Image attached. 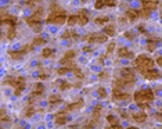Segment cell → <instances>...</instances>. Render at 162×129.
Masks as SVG:
<instances>
[{"mask_svg": "<svg viewBox=\"0 0 162 129\" xmlns=\"http://www.w3.org/2000/svg\"><path fill=\"white\" fill-rule=\"evenodd\" d=\"M112 94H114V99H117V100H128V99L130 97L129 94H128V93L123 92V89H121V88H115V86H114Z\"/></svg>", "mask_w": 162, "mask_h": 129, "instance_id": "ba28073f", "label": "cell"}, {"mask_svg": "<svg viewBox=\"0 0 162 129\" xmlns=\"http://www.w3.org/2000/svg\"><path fill=\"white\" fill-rule=\"evenodd\" d=\"M42 14H43V8L39 7L35 13H32V15L26 18V24L31 27V28H33L36 32H40L42 29V24H40V20H42Z\"/></svg>", "mask_w": 162, "mask_h": 129, "instance_id": "277c9868", "label": "cell"}, {"mask_svg": "<svg viewBox=\"0 0 162 129\" xmlns=\"http://www.w3.org/2000/svg\"><path fill=\"white\" fill-rule=\"evenodd\" d=\"M118 56L121 57V58H133L134 54H133V52H130L128 47H121L118 50Z\"/></svg>", "mask_w": 162, "mask_h": 129, "instance_id": "4fadbf2b", "label": "cell"}, {"mask_svg": "<svg viewBox=\"0 0 162 129\" xmlns=\"http://www.w3.org/2000/svg\"><path fill=\"white\" fill-rule=\"evenodd\" d=\"M81 1H82V3H86V1H87V0H81Z\"/></svg>", "mask_w": 162, "mask_h": 129, "instance_id": "ee69618b", "label": "cell"}, {"mask_svg": "<svg viewBox=\"0 0 162 129\" xmlns=\"http://www.w3.org/2000/svg\"><path fill=\"white\" fill-rule=\"evenodd\" d=\"M85 41H87L89 43H106L107 42V35L103 33H90L89 36H85Z\"/></svg>", "mask_w": 162, "mask_h": 129, "instance_id": "8992f818", "label": "cell"}, {"mask_svg": "<svg viewBox=\"0 0 162 129\" xmlns=\"http://www.w3.org/2000/svg\"><path fill=\"white\" fill-rule=\"evenodd\" d=\"M83 107V100H78L72 104H68L65 107V113H69V111H75V110H79Z\"/></svg>", "mask_w": 162, "mask_h": 129, "instance_id": "9a60e30c", "label": "cell"}, {"mask_svg": "<svg viewBox=\"0 0 162 129\" xmlns=\"http://www.w3.org/2000/svg\"><path fill=\"white\" fill-rule=\"evenodd\" d=\"M53 54H54V50L53 49H50V47L43 49V52H42V56L45 57V58H49V57H51Z\"/></svg>", "mask_w": 162, "mask_h": 129, "instance_id": "484cf974", "label": "cell"}, {"mask_svg": "<svg viewBox=\"0 0 162 129\" xmlns=\"http://www.w3.org/2000/svg\"><path fill=\"white\" fill-rule=\"evenodd\" d=\"M104 3H106V6H111V7H114V6L117 4V0H104Z\"/></svg>", "mask_w": 162, "mask_h": 129, "instance_id": "f35d334b", "label": "cell"}, {"mask_svg": "<svg viewBox=\"0 0 162 129\" xmlns=\"http://www.w3.org/2000/svg\"><path fill=\"white\" fill-rule=\"evenodd\" d=\"M49 103L50 104H58V103H61V97L58 94H51L49 97Z\"/></svg>", "mask_w": 162, "mask_h": 129, "instance_id": "d4e9b609", "label": "cell"}, {"mask_svg": "<svg viewBox=\"0 0 162 129\" xmlns=\"http://www.w3.org/2000/svg\"><path fill=\"white\" fill-rule=\"evenodd\" d=\"M78 24V15H71L68 17V25H76Z\"/></svg>", "mask_w": 162, "mask_h": 129, "instance_id": "f546056e", "label": "cell"}, {"mask_svg": "<svg viewBox=\"0 0 162 129\" xmlns=\"http://www.w3.org/2000/svg\"><path fill=\"white\" fill-rule=\"evenodd\" d=\"M161 17H162V13H161Z\"/></svg>", "mask_w": 162, "mask_h": 129, "instance_id": "bcb514c9", "label": "cell"}, {"mask_svg": "<svg viewBox=\"0 0 162 129\" xmlns=\"http://www.w3.org/2000/svg\"><path fill=\"white\" fill-rule=\"evenodd\" d=\"M104 6H106L104 0H97V1L94 3V8H97V10H98V8H103Z\"/></svg>", "mask_w": 162, "mask_h": 129, "instance_id": "836d02e7", "label": "cell"}, {"mask_svg": "<svg viewBox=\"0 0 162 129\" xmlns=\"http://www.w3.org/2000/svg\"><path fill=\"white\" fill-rule=\"evenodd\" d=\"M54 122H56V125H65V122H67L65 110L64 111H58V113L54 115Z\"/></svg>", "mask_w": 162, "mask_h": 129, "instance_id": "8fae6325", "label": "cell"}, {"mask_svg": "<svg viewBox=\"0 0 162 129\" xmlns=\"http://www.w3.org/2000/svg\"><path fill=\"white\" fill-rule=\"evenodd\" d=\"M159 114H161V115H162V108H161V113H159Z\"/></svg>", "mask_w": 162, "mask_h": 129, "instance_id": "f6af8a7d", "label": "cell"}, {"mask_svg": "<svg viewBox=\"0 0 162 129\" xmlns=\"http://www.w3.org/2000/svg\"><path fill=\"white\" fill-rule=\"evenodd\" d=\"M107 121H108L109 126L114 129H121V125H119V121H118L117 118L114 117V115H108L107 117Z\"/></svg>", "mask_w": 162, "mask_h": 129, "instance_id": "d6986e66", "label": "cell"}, {"mask_svg": "<svg viewBox=\"0 0 162 129\" xmlns=\"http://www.w3.org/2000/svg\"><path fill=\"white\" fill-rule=\"evenodd\" d=\"M158 39H155V41H152V39H150V41L147 42V50L148 52H154L155 49H157V43H158Z\"/></svg>", "mask_w": 162, "mask_h": 129, "instance_id": "603a6c76", "label": "cell"}, {"mask_svg": "<svg viewBox=\"0 0 162 129\" xmlns=\"http://www.w3.org/2000/svg\"><path fill=\"white\" fill-rule=\"evenodd\" d=\"M72 71H73V74H75V75H78V77L81 78V79L83 78V75H82V72H81V69H79V68H76V67H73Z\"/></svg>", "mask_w": 162, "mask_h": 129, "instance_id": "74e56055", "label": "cell"}, {"mask_svg": "<svg viewBox=\"0 0 162 129\" xmlns=\"http://www.w3.org/2000/svg\"><path fill=\"white\" fill-rule=\"evenodd\" d=\"M68 71H69V68H67V67H62V68L57 69V74H58V75H64V74H67Z\"/></svg>", "mask_w": 162, "mask_h": 129, "instance_id": "d590c367", "label": "cell"}, {"mask_svg": "<svg viewBox=\"0 0 162 129\" xmlns=\"http://www.w3.org/2000/svg\"><path fill=\"white\" fill-rule=\"evenodd\" d=\"M78 15V25H86L87 24V20H89V15H87V11L86 10H81L79 11V14H76Z\"/></svg>", "mask_w": 162, "mask_h": 129, "instance_id": "7c38bea8", "label": "cell"}, {"mask_svg": "<svg viewBox=\"0 0 162 129\" xmlns=\"http://www.w3.org/2000/svg\"><path fill=\"white\" fill-rule=\"evenodd\" d=\"M134 103L140 107V108L146 110L150 107V103L154 100V92L152 89H141V90H137L134 92Z\"/></svg>", "mask_w": 162, "mask_h": 129, "instance_id": "6da1fadb", "label": "cell"}, {"mask_svg": "<svg viewBox=\"0 0 162 129\" xmlns=\"http://www.w3.org/2000/svg\"><path fill=\"white\" fill-rule=\"evenodd\" d=\"M46 39L45 38H42V36H36L35 39H33V42H32V46H43V44L46 43Z\"/></svg>", "mask_w": 162, "mask_h": 129, "instance_id": "cb8c5ba5", "label": "cell"}, {"mask_svg": "<svg viewBox=\"0 0 162 129\" xmlns=\"http://www.w3.org/2000/svg\"><path fill=\"white\" fill-rule=\"evenodd\" d=\"M109 18L108 17H97L96 20H94V22L97 25H103V24H106V22H108Z\"/></svg>", "mask_w": 162, "mask_h": 129, "instance_id": "f1b7e54d", "label": "cell"}, {"mask_svg": "<svg viewBox=\"0 0 162 129\" xmlns=\"http://www.w3.org/2000/svg\"><path fill=\"white\" fill-rule=\"evenodd\" d=\"M104 32H106V35H109V36H115V28L112 25H107L104 28Z\"/></svg>", "mask_w": 162, "mask_h": 129, "instance_id": "4316f807", "label": "cell"}, {"mask_svg": "<svg viewBox=\"0 0 162 129\" xmlns=\"http://www.w3.org/2000/svg\"><path fill=\"white\" fill-rule=\"evenodd\" d=\"M29 49H33V46H31V47H25L24 50H18V52H8V56L11 57L12 60H20V58L24 57V54L28 52Z\"/></svg>", "mask_w": 162, "mask_h": 129, "instance_id": "30bf717a", "label": "cell"}, {"mask_svg": "<svg viewBox=\"0 0 162 129\" xmlns=\"http://www.w3.org/2000/svg\"><path fill=\"white\" fill-rule=\"evenodd\" d=\"M132 118H133L134 122L141 124V122H144L147 119V114L143 113V111H140V113H133V114H132Z\"/></svg>", "mask_w": 162, "mask_h": 129, "instance_id": "ac0fdd59", "label": "cell"}, {"mask_svg": "<svg viewBox=\"0 0 162 129\" xmlns=\"http://www.w3.org/2000/svg\"><path fill=\"white\" fill-rule=\"evenodd\" d=\"M151 14L150 10H147V8H141V13H140V17H144V18H148Z\"/></svg>", "mask_w": 162, "mask_h": 129, "instance_id": "1f68e13d", "label": "cell"}, {"mask_svg": "<svg viewBox=\"0 0 162 129\" xmlns=\"http://www.w3.org/2000/svg\"><path fill=\"white\" fill-rule=\"evenodd\" d=\"M7 38L10 41L15 38V25H10V29H8V32H7Z\"/></svg>", "mask_w": 162, "mask_h": 129, "instance_id": "83f0119b", "label": "cell"}, {"mask_svg": "<svg viewBox=\"0 0 162 129\" xmlns=\"http://www.w3.org/2000/svg\"><path fill=\"white\" fill-rule=\"evenodd\" d=\"M6 85H10L14 88V94L15 96H21V93L25 89V78H7V81H4Z\"/></svg>", "mask_w": 162, "mask_h": 129, "instance_id": "5b68a950", "label": "cell"}, {"mask_svg": "<svg viewBox=\"0 0 162 129\" xmlns=\"http://www.w3.org/2000/svg\"><path fill=\"white\" fill-rule=\"evenodd\" d=\"M114 46H115V43H109V46L107 47V53H112L114 52Z\"/></svg>", "mask_w": 162, "mask_h": 129, "instance_id": "60d3db41", "label": "cell"}, {"mask_svg": "<svg viewBox=\"0 0 162 129\" xmlns=\"http://www.w3.org/2000/svg\"><path fill=\"white\" fill-rule=\"evenodd\" d=\"M157 63H158V65H161V67H162V56H161V57H158V60H157Z\"/></svg>", "mask_w": 162, "mask_h": 129, "instance_id": "7bdbcfd3", "label": "cell"}, {"mask_svg": "<svg viewBox=\"0 0 162 129\" xmlns=\"http://www.w3.org/2000/svg\"><path fill=\"white\" fill-rule=\"evenodd\" d=\"M69 88H71V85H69L68 82H61L60 83V90H67Z\"/></svg>", "mask_w": 162, "mask_h": 129, "instance_id": "e575fe53", "label": "cell"}, {"mask_svg": "<svg viewBox=\"0 0 162 129\" xmlns=\"http://www.w3.org/2000/svg\"><path fill=\"white\" fill-rule=\"evenodd\" d=\"M15 25L17 24V18L14 15H4L1 14V25Z\"/></svg>", "mask_w": 162, "mask_h": 129, "instance_id": "2e32d148", "label": "cell"}, {"mask_svg": "<svg viewBox=\"0 0 162 129\" xmlns=\"http://www.w3.org/2000/svg\"><path fill=\"white\" fill-rule=\"evenodd\" d=\"M35 114V110L33 108H26V117H32Z\"/></svg>", "mask_w": 162, "mask_h": 129, "instance_id": "ab89813d", "label": "cell"}, {"mask_svg": "<svg viewBox=\"0 0 162 129\" xmlns=\"http://www.w3.org/2000/svg\"><path fill=\"white\" fill-rule=\"evenodd\" d=\"M100 111H101V104H97L96 107H94V110H93V119H92V122H90V125H87L89 128H93L94 122L100 118Z\"/></svg>", "mask_w": 162, "mask_h": 129, "instance_id": "e0dca14e", "label": "cell"}, {"mask_svg": "<svg viewBox=\"0 0 162 129\" xmlns=\"http://www.w3.org/2000/svg\"><path fill=\"white\" fill-rule=\"evenodd\" d=\"M126 17L129 18V21H134L140 17V13H139L136 8H132V10H128V11H126Z\"/></svg>", "mask_w": 162, "mask_h": 129, "instance_id": "ffe728a7", "label": "cell"}, {"mask_svg": "<svg viewBox=\"0 0 162 129\" xmlns=\"http://www.w3.org/2000/svg\"><path fill=\"white\" fill-rule=\"evenodd\" d=\"M60 63H61V65H64V67L69 68V71H71V69H73V67H75V63H73V60H69V58H62Z\"/></svg>", "mask_w": 162, "mask_h": 129, "instance_id": "7402d4cb", "label": "cell"}, {"mask_svg": "<svg viewBox=\"0 0 162 129\" xmlns=\"http://www.w3.org/2000/svg\"><path fill=\"white\" fill-rule=\"evenodd\" d=\"M97 93H98V96L101 97V99H106V97H107V92H106V89H104V88H98Z\"/></svg>", "mask_w": 162, "mask_h": 129, "instance_id": "4dcf8cb0", "label": "cell"}, {"mask_svg": "<svg viewBox=\"0 0 162 129\" xmlns=\"http://www.w3.org/2000/svg\"><path fill=\"white\" fill-rule=\"evenodd\" d=\"M134 64H136V68L140 71V72H146V71H150V69H154V61L151 60L150 57L147 56H139L136 57V61H134Z\"/></svg>", "mask_w": 162, "mask_h": 129, "instance_id": "3957f363", "label": "cell"}, {"mask_svg": "<svg viewBox=\"0 0 162 129\" xmlns=\"http://www.w3.org/2000/svg\"><path fill=\"white\" fill-rule=\"evenodd\" d=\"M69 36H71V35H69V32H68V31H65V32L62 33V35H61V38H62V39H68Z\"/></svg>", "mask_w": 162, "mask_h": 129, "instance_id": "b9f144b4", "label": "cell"}, {"mask_svg": "<svg viewBox=\"0 0 162 129\" xmlns=\"http://www.w3.org/2000/svg\"><path fill=\"white\" fill-rule=\"evenodd\" d=\"M143 77L148 79V81H155V79H159L161 78V74L158 71H155V69H150V71H146V72H143Z\"/></svg>", "mask_w": 162, "mask_h": 129, "instance_id": "9c48e42d", "label": "cell"}, {"mask_svg": "<svg viewBox=\"0 0 162 129\" xmlns=\"http://www.w3.org/2000/svg\"><path fill=\"white\" fill-rule=\"evenodd\" d=\"M67 20V14L60 6L57 4H51V13L49 14V17L46 18L47 24H56V25H62Z\"/></svg>", "mask_w": 162, "mask_h": 129, "instance_id": "7a4b0ae2", "label": "cell"}, {"mask_svg": "<svg viewBox=\"0 0 162 129\" xmlns=\"http://www.w3.org/2000/svg\"><path fill=\"white\" fill-rule=\"evenodd\" d=\"M121 77L123 78L126 82H129L130 85L134 83V81H136V75H134V72L132 71V68H129V67H126V68L122 69V71H121Z\"/></svg>", "mask_w": 162, "mask_h": 129, "instance_id": "52a82bcc", "label": "cell"}, {"mask_svg": "<svg viewBox=\"0 0 162 129\" xmlns=\"http://www.w3.org/2000/svg\"><path fill=\"white\" fill-rule=\"evenodd\" d=\"M125 38H126V39H129V41H133V39H134V33L130 32V31H126V32H125Z\"/></svg>", "mask_w": 162, "mask_h": 129, "instance_id": "8d00e7d4", "label": "cell"}, {"mask_svg": "<svg viewBox=\"0 0 162 129\" xmlns=\"http://www.w3.org/2000/svg\"><path fill=\"white\" fill-rule=\"evenodd\" d=\"M73 57H75V52L73 50H69L64 54V58H69V60H73Z\"/></svg>", "mask_w": 162, "mask_h": 129, "instance_id": "d6a6232c", "label": "cell"}, {"mask_svg": "<svg viewBox=\"0 0 162 129\" xmlns=\"http://www.w3.org/2000/svg\"><path fill=\"white\" fill-rule=\"evenodd\" d=\"M45 93V86L42 85V83H36L35 85V92L31 93V97H35V96H40Z\"/></svg>", "mask_w": 162, "mask_h": 129, "instance_id": "44dd1931", "label": "cell"}, {"mask_svg": "<svg viewBox=\"0 0 162 129\" xmlns=\"http://www.w3.org/2000/svg\"><path fill=\"white\" fill-rule=\"evenodd\" d=\"M158 6V0H143V8H147V10H155Z\"/></svg>", "mask_w": 162, "mask_h": 129, "instance_id": "5bb4252c", "label": "cell"}]
</instances>
